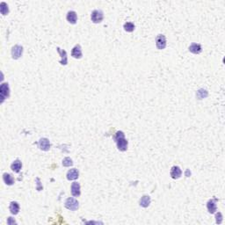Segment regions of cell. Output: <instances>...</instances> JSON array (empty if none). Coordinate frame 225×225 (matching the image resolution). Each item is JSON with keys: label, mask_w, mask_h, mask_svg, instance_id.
<instances>
[{"label": "cell", "mask_w": 225, "mask_h": 225, "mask_svg": "<svg viewBox=\"0 0 225 225\" xmlns=\"http://www.w3.org/2000/svg\"><path fill=\"white\" fill-rule=\"evenodd\" d=\"M115 141L117 148L120 151H126L128 149V143L125 138V135L122 131H118L116 133L115 136Z\"/></svg>", "instance_id": "obj_1"}, {"label": "cell", "mask_w": 225, "mask_h": 225, "mask_svg": "<svg viewBox=\"0 0 225 225\" xmlns=\"http://www.w3.org/2000/svg\"><path fill=\"white\" fill-rule=\"evenodd\" d=\"M64 206H65L66 209L71 210V211H76L79 208V202L75 198L70 197L65 201Z\"/></svg>", "instance_id": "obj_2"}, {"label": "cell", "mask_w": 225, "mask_h": 225, "mask_svg": "<svg viewBox=\"0 0 225 225\" xmlns=\"http://www.w3.org/2000/svg\"><path fill=\"white\" fill-rule=\"evenodd\" d=\"M0 96H1V103L4 102V100L10 96V88L7 83H3L0 86Z\"/></svg>", "instance_id": "obj_3"}, {"label": "cell", "mask_w": 225, "mask_h": 225, "mask_svg": "<svg viewBox=\"0 0 225 225\" xmlns=\"http://www.w3.org/2000/svg\"><path fill=\"white\" fill-rule=\"evenodd\" d=\"M103 19H104V13L100 10H94L91 14V19L95 24L100 23L103 20Z\"/></svg>", "instance_id": "obj_4"}, {"label": "cell", "mask_w": 225, "mask_h": 225, "mask_svg": "<svg viewBox=\"0 0 225 225\" xmlns=\"http://www.w3.org/2000/svg\"><path fill=\"white\" fill-rule=\"evenodd\" d=\"M22 54H23V47L20 46V45H15L12 47L11 49V56L13 59H19L22 56Z\"/></svg>", "instance_id": "obj_5"}, {"label": "cell", "mask_w": 225, "mask_h": 225, "mask_svg": "<svg viewBox=\"0 0 225 225\" xmlns=\"http://www.w3.org/2000/svg\"><path fill=\"white\" fill-rule=\"evenodd\" d=\"M156 45L158 50H165L166 47V38L164 34H158L156 38Z\"/></svg>", "instance_id": "obj_6"}, {"label": "cell", "mask_w": 225, "mask_h": 225, "mask_svg": "<svg viewBox=\"0 0 225 225\" xmlns=\"http://www.w3.org/2000/svg\"><path fill=\"white\" fill-rule=\"evenodd\" d=\"M50 142L47 138H41L38 142V147L43 151H48L50 149Z\"/></svg>", "instance_id": "obj_7"}, {"label": "cell", "mask_w": 225, "mask_h": 225, "mask_svg": "<svg viewBox=\"0 0 225 225\" xmlns=\"http://www.w3.org/2000/svg\"><path fill=\"white\" fill-rule=\"evenodd\" d=\"M216 201H217V199H212L208 201L207 203V209H208V211L209 213L210 214H214L217 210V207H216Z\"/></svg>", "instance_id": "obj_8"}, {"label": "cell", "mask_w": 225, "mask_h": 225, "mask_svg": "<svg viewBox=\"0 0 225 225\" xmlns=\"http://www.w3.org/2000/svg\"><path fill=\"white\" fill-rule=\"evenodd\" d=\"M170 175L173 180H178V179H180L182 175L181 169H180L179 166H172L171 169Z\"/></svg>", "instance_id": "obj_9"}, {"label": "cell", "mask_w": 225, "mask_h": 225, "mask_svg": "<svg viewBox=\"0 0 225 225\" xmlns=\"http://www.w3.org/2000/svg\"><path fill=\"white\" fill-rule=\"evenodd\" d=\"M71 56L76 58V59H80L82 58L83 53H82V49L80 47V45H76L71 50Z\"/></svg>", "instance_id": "obj_10"}, {"label": "cell", "mask_w": 225, "mask_h": 225, "mask_svg": "<svg viewBox=\"0 0 225 225\" xmlns=\"http://www.w3.org/2000/svg\"><path fill=\"white\" fill-rule=\"evenodd\" d=\"M189 51L193 53V54H201V51H202V48H201V45L199 43H192L189 46Z\"/></svg>", "instance_id": "obj_11"}, {"label": "cell", "mask_w": 225, "mask_h": 225, "mask_svg": "<svg viewBox=\"0 0 225 225\" xmlns=\"http://www.w3.org/2000/svg\"><path fill=\"white\" fill-rule=\"evenodd\" d=\"M80 193V184L78 182H73L71 185V194L74 197H78Z\"/></svg>", "instance_id": "obj_12"}, {"label": "cell", "mask_w": 225, "mask_h": 225, "mask_svg": "<svg viewBox=\"0 0 225 225\" xmlns=\"http://www.w3.org/2000/svg\"><path fill=\"white\" fill-rule=\"evenodd\" d=\"M67 180H75L78 179L79 177V172L77 169H71L67 172Z\"/></svg>", "instance_id": "obj_13"}, {"label": "cell", "mask_w": 225, "mask_h": 225, "mask_svg": "<svg viewBox=\"0 0 225 225\" xmlns=\"http://www.w3.org/2000/svg\"><path fill=\"white\" fill-rule=\"evenodd\" d=\"M66 19H67V20H68L69 23H71V24H76L77 21V12L74 11H70L67 13Z\"/></svg>", "instance_id": "obj_14"}, {"label": "cell", "mask_w": 225, "mask_h": 225, "mask_svg": "<svg viewBox=\"0 0 225 225\" xmlns=\"http://www.w3.org/2000/svg\"><path fill=\"white\" fill-rule=\"evenodd\" d=\"M22 168V163L20 160L19 159H16L15 161H13V163L11 165V169L12 170V171H14V172H19L20 170H21Z\"/></svg>", "instance_id": "obj_15"}, {"label": "cell", "mask_w": 225, "mask_h": 225, "mask_svg": "<svg viewBox=\"0 0 225 225\" xmlns=\"http://www.w3.org/2000/svg\"><path fill=\"white\" fill-rule=\"evenodd\" d=\"M56 50H57V52L60 54L61 58H62V60L60 61V63L62 65H66L67 63H68V57H67V53H66V51L63 50H61L60 48H57Z\"/></svg>", "instance_id": "obj_16"}, {"label": "cell", "mask_w": 225, "mask_h": 225, "mask_svg": "<svg viewBox=\"0 0 225 225\" xmlns=\"http://www.w3.org/2000/svg\"><path fill=\"white\" fill-rule=\"evenodd\" d=\"M151 202V199L149 195H143L140 200V206L143 208H148Z\"/></svg>", "instance_id": "obj_17"}, {"label": "cell", "mask_w": 225, "mask_h": 225, "mask_svg": "<svg viewBox=\"0 0 225 225\" xmlns=\"http://www.w3.org/2000/svg\"><path fill=\"white\" fill-rule=\"evenodd\" d=\"M10 211H11V213L12 214H19V204L18 203L17 201H11V203H10Z\"/></svg>", "instance_id": "obj_18"}, {"label": "cell", "mask_w": 225, "mask_h": 225, "mask_svg": "<svg viewBox=\"0 0 225 225\" xmlns=\"http://www.w3.org/2000/svg\"><path fill=\"white\" fill-rule=\"evenodd\" d=\"M3 180H4V182L6 183V185H8V186H11V185H13L14 184V179H13V177L11 175V174H9V173H4V175H3Z\"/></svg>", "instance_id": "obj_19"}, {"label": "cell", "mask_w": 225, "mask_h": 225, "mask_svg": "<svg viewBox=\"0 0 225 225\" xmlns=\"http://www.w3.org/2000/svg\"><path fill=\"white\" fill-rule=\"evenodd\" d=\"M208 95H209V93H208V91L205 90V89H200V90L197 92V93H196V96H197L198 99H204V98H207Z\"/></svg>", "instance_id": "obj_20"}, {"label": "cell", "mask_w": 225, "mask_h": 225, "mask_svg": "<svg viewBox=\"0 0 225 225\" xmlns=\"http://www.w3.org/2000/svg\"><path fill=\"white\" fill-rule=\"evenodd\" d=\"M123 28L128 33H132L135 30V25L132 22H126L123 26Z\"/></svg>", "instance_id": "obj_21"}, {"label": "cell", "mask_w": 225, "mask_h": 225, "mask_svg": "<svg viewBox=\"0 0 225 225\" xmlns=\"http://www.w3.org/2000/svg\"><path fill=\"white\" fill-rule=\"evenodd\" d=\"M0 11H1V13L5 16L6 14H8V12H9V8H8V6L6 5L5 2H2L1 4H0Z\"/></svg>", "instance_id": "obj_22"}, {"label": "cell", "mask_w": 225, "mask_h": 225, "mask_svg": "<svg viewBox=\"0 0 225 225\" xmlns=\"http://www.w3.org/2000/svg\"><path fill=\"white\" fill-rule=\"evenodd\" d=\"M63 165L65 166V167H70L73 165V162H72L71 158H65L63 160Z\"/></svg>", "instance_id": "obj_23"}, {"label": "cell", "mask_w": 225, "mask_h": 225, "mask_svg": "<svg viewBox=\"0 0 225 225\" xmlns=\"http://www.w3.org/2000/svg\"><path fill=\"white\" fill-rule=\"evenodd\" d=\"M215 220H216V223H218V224L223 223V214H222V213H220V212L216 213V214H215Z\"/></svg>", "instance_id": "obj_24"}, {"label": "cell", "mask_w": 225, "mask_h": 225, "mask_svg": "<svg viewBox=\"0 0 225 225\" xmlns=\"http://www.w3.org/2000/svg\"><path fill=\"white\" fill-rule=\"evenodd\" d=\"M12 218L11 217H8V220H7V223L8 224H12V223H16V222L15 221H12Z\"/></svg>", "instance_id": "obj_25"}, {"label": "cell", "mask_w": 225, "mask_h": 225, "mask_svg": "<svg viewBox=\"0 0 225 225\" xmlns=\"http://www.w3.org/2000/svg\"><path fill=\"white\" fill-rule=\"evenodd\" d=\"M189 170H187V172H186V175H187V177H189Z\"/></svg>", "instance_id": "obj_26"}]
</instances>
